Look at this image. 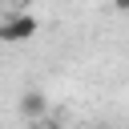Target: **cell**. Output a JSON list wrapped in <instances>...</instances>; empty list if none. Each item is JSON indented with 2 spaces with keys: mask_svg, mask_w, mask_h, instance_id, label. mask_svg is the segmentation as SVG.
<instances>
[{
  "mask_svg": "<svg viewBox=\"0 0 129 129\" xmlns=\"http://www.w3.org/2000/svg\"><path fill=\"white\" fill-rule=\"evenodd\" d=\"M36 28H40V20H36L32 12H8V16H0V40H4V44L32 40Z\"/></svg>",
  "mask_w": 129,
  "mask_h": 129,
  "instance_id": "1",
  "label": "cell"
},
{
  "mask_svg": "<svg viewBox=\"0 0 129 129\" xmlns=\"http://www.w3.org/2000/svg\"><path fill=\"white\" fill-rule=\"evenodd\" d=\"M20 113L36 125V121H48V97L40 93V89H28L24 97H20Z\"/></svg>",
  "mask_w": 129,
  "mask_h": 129,
  "instance_id": "2",
  "label": "cell"
},
{
  "mask_svg": "<svg viewBox=\"0 0 129 129\" xmlns=\"http://www.w3.org/2000/svg\"><path fill=\"white\" fill-rule=\"evenodd\" d=\"M32 129H60V125H56V121H52V117H48V121H36V125H32Z\"/></svg>",
  "mask_w": 129,
  "mask_h": 129,
  "instance_id": "3",
  "label": "cell"
},
{
  "mask_svg": "<svg viewBox=\"0 0 129 129\" xmlns=\"http://www.w3.org/2000/svg\"><path fill=\"white\" fill-rule=\"evenodd\" d=\"M97 129H105V125H97Z\"/></svg>",
  "mask_w": 129,
  "mask_h": 129,
  "instance_id": "4",
  "label": "cell"
}]
</instances>
